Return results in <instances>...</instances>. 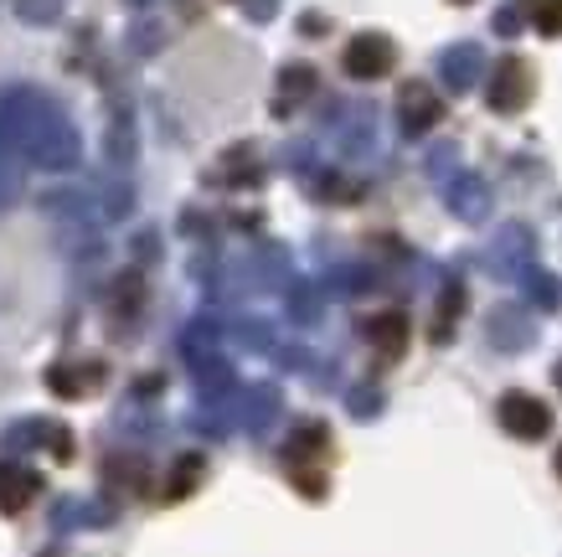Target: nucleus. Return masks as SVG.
Wrapping results in <instances>:
<instances>
[{"label":"nucleus","instance_id":"obj_6","mask_svg":"<svg viewBox=\"0 0 562 557\" xmlns=\"http://www.w3.org/2000/svg\"><path fill=\"white\" fill-rule=\"evenodd\" d=\"M527 16L537 32L547 36H558L562 32V0H527Z\"/></svg>","mask_w":562,"mask_h":557},{"label":"nucleus","instance_id":"obj_7","mask_svg":"<svg viewBox=\"0 0 562 557\" xmlns=\"http://www.w3.org/2000/svg\"><path fill=\"white\" fill-rule=\"evenodd\" d=\"M26 16H32V21L52 16V0H26Z\"/></svg>","mask_w":562,"mask_h":557},{"label":"nucleus","instance_id":"obj_2","mask_svg":"<svg viewBox=\"0 0 562 557\" xmlns=\"http://www.w3.org/2000/svg\"><path fill=\"white\" fill-rule=\"evenodd\" d=\"M501 423L512 428L516 439H542L552 419H547V408L537 403V398H527V392H512V398L501 403Z\"/></svg>","mask_w":562,"mask_h":557},{"label":"nucleus","instance_id":"obj_3","mask_svg":"<svg viewBox=\"0 0 562 557\" xmlns=\"http://www.w3.org/2000/svg\"><path fill=\"white\" fill-rule=\"evenodd\" d=\"M531 99V68L527 63H501V73H495V83H491V103L495 109H506V114H512V109H521V103Z\"/></svg>","mask_w":562,"mask_h":557},{"label":"nucleus","instance_id":"obj_4","mask_svg":"<svg viewBox=\"0 0 562 557\" xmlns=\"http://www.w3.org/2000/svg\"><path fill=\"white\" fill-rule=\"evenodd\" d=\"M403 119H408V130H424V124L439 119V99L424 83H408L403 88Z\"/></svg>","mask_w":562,"mask_h":557},{"label":"nucleus","instance_id":"obj_8","mask_svg":"<svg viewBox=\"0 0 562 557\" xmlns=\"http://www.w3.org/2000/svg\"><path fill=\"white\" fill-rule=\"evenodd\" d=\"M558 475H562V449H558Z\"/></svg>","mask_w":562,"mask_h":557},{"label":"nucleus","instance_id":"obj_5","mask_svg":"<svg viewBox=\"0 0 562 557\" xmlns=\"http://www.w3.org/2000/svg\"><path fill=\"white\" fill-rule=\"evenodd\" d=\"M32 495H36V475H5L0 470V506L5 511H21Z\"/></svg>","mask_w":562,"mask_h":557},{"label":"nucleus","instance_id":"obj_1","mask_svg":"<svg viewBox=\"0 0 562 557\" xmlns=\"http://www.w3.org/2000/svg\"><path fill=\"white\" fill-rule=\"evenodd\" d=\"M392 63H397V47L376 32L351 36V47H346V73H351V78H382Z\"/></svg>","mask_w":562,"mask_h":557}]
</instances>
